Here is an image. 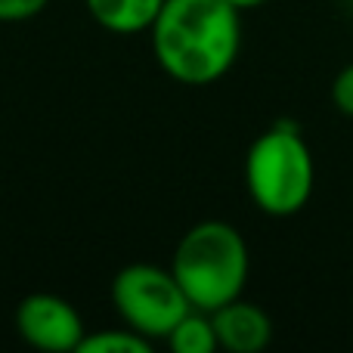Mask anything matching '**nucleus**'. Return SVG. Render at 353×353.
<instances>
[{
	"instance_id": "7",
	"label": "nucleus",
	"mask_w": 353,
	"mask_h": 353,
	"mask_svg": "<svg viewBox=\"0 0 353 353\" xmlns=\"http://www.w3.org/2000/svg\"><path fill=\"white\" fill-rule=\"evenodd\" d=\"M165 0H84L93 22L112 34H140L149 31Z\"/></svg>"
},
{
	"instance_id": "2",
	"label": "nucleus",
	"mask_w": 353,
	"mask_h": 353,
	"mask_svg": "<svg viewBox=\"0 0 353 353\" xmlns=\"http://www.w3.org/2000/svg\"><path fill=\"white\" fill-rule=\"evenodd\" d=\"M251 257L245 236L226 220H201L176 242L171 273L195 310L214 313L242 298Z\"/></svg>"
},
{
	"instance_id": "6",
	"label": "nucleus",
	"mask_w": 353,
	"mask_h": 353,
	"mask_svg": "<svg viewBox=\"0 0 353 353\" xmlns=\"http://www.w3.org/2000/svg\"><path fill=\"white\" fill-rule=\"evenodd\" d=\"M217 344L230 353H261L273 341V323L270 316L251 301H230L211 313Z\"/></svg>"
},
{
	"instance_id": "11",
	"label": "nucleus",
	"mask_w": 353,
	"mask_h": 353,
	"mask_svg": "<svg viewBox=\"0 0 353 353\" xmlns=\"http://www.w3.org/2000/svg\"><path fill=\"white\" fill-rule=\"evenodd\" d=\"M50 0H0V22H28L47 10Z\"/></svg>"
},
{
	"instance_id": "10",
	"label": "nucleus",
	"mask_w": 353,
	"mask_h": 353,
	"mask_svg": "<svg viewBox=\"0 0 353 353\" xmlns=\"http://www.w3.org/2000/svg\"><path fill=\"white\" fill-rule=\"evenodd\" d=\"M332 103L341 115L353 118V62H347L332 81Z\"/></svg>"
},
{
	"instance_id": "9",
	"label": "nucleus",
	"mask_w": 353,
	"mask_h": 353,
	"mask_svg": "<svg viewBox=\"0 0 353 353\" xmlns=\"http://www.w3.org/2000/svg\"><path fill=\"white\" fill-rule=\"evenodd\" d=\"M152 341L137 335L134 329H105L97 335H84L78 353H149Z\"/></svg>"
},
{
	"instance_id": "12",
	"label": "nucleus",
	"mask_w": 353,
	"mask_h": 353,
	"mask_svg": "<svg viewBox=\"0 0 353 353\" xmlns=\"http://www.w3.org/2000/svg\"><path fill=\"white\" fill-rule=\"evenodd\" d=\"M232 6H236L239 12H245V10H257V6H263L267 0H230Z\"/></svg>"
},
{
	"instance_id": "4",
	"label": "nucleus",
	"mask_w": 353,
	"mask_h": 353,
	"mask_svg": "<svg viewBox=\"0 0 353 353\" xmlns=\"http://www.w3.org/2000/svg\"><path fill=\"white\" fill-rule=\"evenodd\" d=\"M112 304L124 325L149 341H168L174 325L192 310L176 276L155 263H130L118 270L112 279Z\"/></svg>"
},
{
	"instance_id": "5",
	"label": "nucleus",
	"mask_w": 353,
	"mask_h": 353,
	"mask_svg": "<svg viewBox=\"0 0 353 353\" xmlns=\"http://www.w3.org/2000/svg\"><path fill=\"white\" fill-rule=\"evenodd\" d=\"M16 332L25 344L47 353H78L87 335L81 313L65 298L47 292H34L19 301Z\"/></svg>"
},
{
	"instance_id": "1",
	"label": "nucleus",
	"mask_w": 353,
	"mask_h": 353,
	"mask_svg": "<svg viewBox=\"0 0 353 353\" xmlns=\"http://www.w3.org/2000/svg\"><path fill=\"white\" fill-rule=\"evenodd\" d=\"M149 34L161 72L186 87H208L242 50V12L230 0H165Z\"/></svg>"
},
{
	"instance_id": "8",
	"label": "nucleus",
	"mask_w": 353,
	"mask_h": 353,
	"mask_svg": "<svg viewBox=\"0 0 353 353\" xmlns=\"http://www.w3.org/2000/svg\"><path fill=\"white\" fill-rule=\"evenodd\" d=\"M168 344H171L174 353H214L220 344H217V332H214V323H211V313L192 307L174 325V332L168 335Z\"/></svg>"
},
{
	"instance_id": "3",
	"label": "nucleus",
	"mask_w": 353,
	"mask_h": 353,
	"mask_svg": "<svg viewBox=\"0 0 353 353\" xmlns=\"http://www.w3.org/2000/svg\"><path fill=\"white\" fill-rule=\"evenodd\" d=\"M316 186V165L304 134L294 124L267 128L245 155V189L270 217H294L304 211Z\"/></svg>"
}]
</instances>
